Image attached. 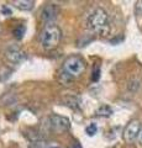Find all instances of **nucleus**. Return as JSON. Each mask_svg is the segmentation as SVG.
Returning a JSON list of instances; mask_svg holds the SVG:
<instances>
[{
	"label": "nucleus",
	"instance_id": "obj_10",
	"mask_svg": "<svg viewBox=\"0 0 142 148\" xmlns=\"http://www.w3.org/2000/svg\"><path fill=\"white\" fill-rule=\"evenodd\" d=\"M85 132H86V135L88 136H90V137H93L95 133L98 132V126L95 123H90L89 126H86V128H85Z\"/></svg>",
	"mask_w": 142,
	"mask_h": 148
},
{
	"label": "nucleus",
	"instance_id": "obj_11",
	"mask_svg": "<svg viewBox=\"0 0 142 148\" xmlns=\"http://www.w3.org/2000/svg\"><path fill=\"white\" fill-rule=\"evenodd\" d=\"M140 88H141V82L139 79H134V80L130 82L129 89L131 91H137V90H140Z\"/></svg>",
	"mask_w": 142,
	"mask_h": 148
},
{
	"label": "nucleus",
	"instance_id": "obj_12",
	"mask_svg": "<svg viewBox=\"0 0 142 148\" xmlns=\"http://www.w3.org/2000/svg\"><path fill=\"white\" fill-rule=\"evenodd\" d=\"M12 34L16 38H19V40L22 38V36H24V34H25V27L24 26H17L16 29L12 31Z\"/></svg>",
	"mask_w": 142,
	"mask_h": 148
},
{
	"label": "nucleus",
	"instance_id": "obj_4",
	"mask_svg": "<svg viewBox=\"0 0 142 148\" xmlns=\"http://www.w3.org/2000/svg\"><path fill=\"white\" fill-rule=\"evenodd\" d=\"M141 130H142L141 122L139 120H132V121L126 126L125 131H123V140H125L127 143L135 142L137 138H139Z\"/></svg>",
	"mask_w": 142,
	"mask_h": 148
},
{
	"label": "nucleus",
	"instance_id": "obj_16",
	"mask_svg": "<svg viewBox=\"0 0 142 148\" xmlns=\"http://www.w3.org/2000/svg\"><path fill=\"white\" fill-rule=\"evenodd\" d=\"M139 142H140V145H142V130H141V132H140V135H139Z\"/></svg>",
	"mask_w": 142,
	"mask_h": 148
},
{
	"label": "nucleus",
	"instance_id": "obj_5",
	"mask_svg": "<svg viewBox=\"0 0 142 148\" xmlns=\"http://www.w3.org/2000/svg\"><path fill=\"white\" fill-rule=\"evenodd\" d=\"M6 57L11 62H20L25 58V52L17 45H11L6 49Z\"/></svg>",
	"mask_w": 142,
	"mask_h": 148
},
{
	"label": "nucleus",
	"instance_id": "obj_9",
	"mask_svg": "<svg viewBox=\"0 0 142 148\" xmlns=\"http://www.w3.org/2000/svg\"><path fill=\"white\" fill-rule=\"evenodd\" d=\"M95 114L102 117H109V116H111V114H113V109L108 105H103L95 111Z\"/></svg>",
	"mask_w": 142,
	"mask_h": 148
},
{
	"label": "nucleus",
	"instance_id": "obj_14",
	"mask_svg": "<svg viewBox=\"0 0 142 148\" xmlns=\"http://www.w3.org/2000/svg\"><path fill=\"white\" fill-rule=\"evenodd\" d=\"M136 14H137V16L142 15V1H137L136 3Z\"/></svg>",
	"mask_w": 142,
	"mask_h": 148
},
{
	"label": "nucleus",
	"instance_id": "obj_3",
	"mask_svg": "<svg viewBox=\"0 0 142 148\" xmlns=\"http://www.w3.org/2000/svg\"><path fill=\"white\" fill-rule=\"evenodd\" d=\"M64 71L66 73H68L71 77H78L82 73L84 72V62L82 61V59L79 57H69L67 59V61L64 62Z\"/></svg>",
	"mask_w": 142,
	"mask_h": 148
},
{
	"label": "nucleus",
	"instance_id": "obj_2",
	"mask_svg": "<svg viewBox=\"0 0 142 148\" xmlns=\"http://www.w3.org/2000/svg\"><path fill=\"white\" fill-rule=\"evenodd\" d=\"M62 38V32L61 29L57 25H47L41 32L40 40L42 47L46 49H51L59 43Z\"/></svg>",
	"mask_w": 142,
	"mask_h": 148
},
{
	"label": "nucleus",
	"instance_id": "obj_13",
	"mask_svg": "<svg viewBox=\"0 0 142 148\" xmlns=\"http://www.w3.org/2000/svg\"><path fill=\"white\" fill-rule=\"evenodd\" d=\"M1 15H4V16H11V15H12L11 9L9 8L8 5H4V6L1 8Z\"/></svg>",
	"mask_w": 142,
	"mask_h": 148
},
{
	"label": "nucleus",
	"instance_id": "obj_8",
	"mask_svg": "<svg viewBox=\"0 0 142 148\" xmlns=\"http://www.w3.org/2000/svg\"><path fill=\"white\" fill-rule=\"evenodd\" d=\"M14 4L20 10H31L34 8L32 0H17V1H14Z\"/></svg>",
	"mask_w": 142,
	"mask_h": 148
},
{
	"label": "nucleus",
	"instance_id": "obj_15",
	"mask_svg": "<svg viewBox=\"0 0 142 148\" xmlns=\"http://www.w3.org/2000/svg\"><path fill=\"white\" fill-rule=\"evenodd\" d=\"M94 75H93V80L94 82H97L99 79V77H100V69H97V71H94Z\"/></svg>",
	"mask_w": 142,
	"mask_h": 148
},
{
	"label": "nucleus",
	"instance_id": "obj_6",
	"mask_svg": "<svg viewBox=\"0 0 142 148\" xmlns=\"http://www.w3.org/2000/svg\"><path fill=\"white\" fill-rule=\"evenodd\" d=\"M51 125L52 127L58 132H63L69 128V120L67 117L59 116V115H54L51 117Z\"/></svg>",
	"mask_w": 142,
	"mask_h": 148
},
{
	"label": "nucleus",
	"instance_id": "obj_1",
	"mask_svg": "<svg viewBox=\"0 0 142 148\" xmlns=\"http://www.w3.org/2000/svg\"><path fill=\"white\" fill-rule=\"evenodd\" d=\"M89 29L100 36H106L110 34V21L108 14L102 8H98L90 14L86 20Z\"/></svg>",
	"mask_w": 142,
	"mask_h": 148
},
{
	"label": "nucleus",
	"instance_id": "obj_7",
	"mask_svg": "<svg viewBox=\"0 0 142 148\" xmlns=\"http://www.w3.org/2000/svg\"><path fill=\"white\" fill-rule=\"evenodd\" d=\"M57 16V8L53 4H46L41 11V18L45 22H51Z\"/></svg>",
	"mask_w": 142,
	"mask_h": 148
}]
</instances>
